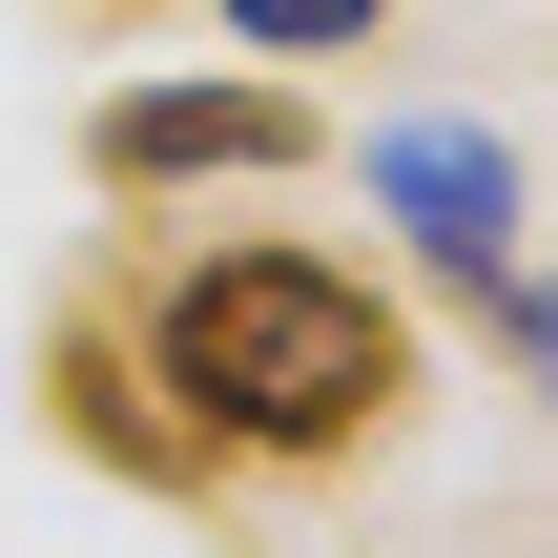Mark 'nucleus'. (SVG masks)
<instances>
[{"label": "nucleus", "mask_w": 558, "mask_h": 558, "mask_svg": "<svg viewBox=\"0 0 558 558\" xmlns=\"http://www.w3.org/2000/svg\"><path fill=\"white\" fill-rule=\"evenodd\" d=\"M145 373L207 456H373L414 414V311L373 269H311V248H207L145 290Z\"/></svg>", "instance_id": "f257e3e1"}, {"label": "nucleus", "mask_w": 558, "mask_h": 558, "mask_svg": "<svg viewBox=\"0 0 558 558\" xmlns=\"http://www.w3.org/2000/svg\"><path fill=\"white\" fill-rule=\"evenodd\" d=\"M83 166H104V186H248V166H311V104L248 83V62H228V83H124V104L83 124Z\"/></svg>", "instance_id": "f03ea898"}, {"label": "nucleus", "mask_w": 558, "mask_h": 558, "mask_svg": "<svg viewBox=\"0 0 558 558\" xmlns=\"http://www.w3.org/2000/svg\"><path fill=\"white\" fill-rule=\"evenodd\" d=\"M41 414H62V456H104V476H145V497H207V476H228V456L166 414V373H145L124 311H62V331H41Z\"/></svg>", "instance_id": "7ed1b4c3"}, {"label": "nucleus", "mask_w": 558, "mask_h": 558, "mask_svg": "<svg viewBox=\"0 0 558 558\" xmlns=\"http://www.w3.org/2000/svg\"><path fill=\"white\" fill-rule=\"evenodd\" d=\"M373 207H393L456 290L518 269V166H497V124H373Z\"/></svg>", "instance_id": "20e7f679"}, {"label": "nucleus", "mask_w": 558, "mask_h": 558, "mask_svg": "<svg viewBox=\"0 0 558 558\" xmlns=\"http://www.w3.org/2000/svg\"><path fill=\"white\" fill-rule=\"evenodd\" d=\"M393 0H228V41H269V62H331V41H373Z\"/></svg>", "instance_id": "39448f33"}, {"label": "nucleus", "mask_w": 558, "mask_h": 558, "mask_svg": "<svg viewBox=\"0 0 558 558\" xmlns=\"http://www.w3.org/2000/svg\"><path fill=\"white\" fill-rule=\"evenodd\" d=\"M497 331H518V373L558 393V269H497Z\"/></svg>", "instance_id": "423d86ee"}]
</instances>
